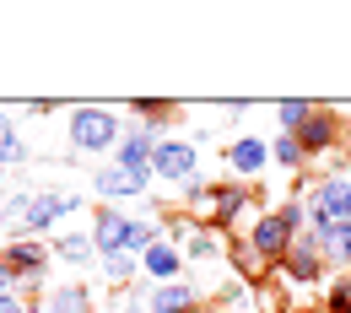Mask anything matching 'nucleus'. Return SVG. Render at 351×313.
<instances>
[{"mask_svg": "<svg viewBox=\"0 0 351 313\" xmlns=\"http://www.w3.org/2000/svg\"><path fill=\"white\" fill-rule=\"evenodd\" d=\"M341 222H351V173H324L308 200V232H324Z\"/></svg>", "mask_w": 351, "mask_h": 313, "instance_id": "f257e3e1", "label": "nucleus"}, {"mask_svg": "<svg viewBox=\"0 0 351 313\" xmlns=\"http://www.w3.org/2000/svg\"><path fill=\"white\" fill-rule=\"evenodd\" d=\"M292 222L281 216V211H260L254 222H249V249H254V260H260L265 270H276L281 260H287V249H292Z\"/></svg>", "mask_w": 351, "mask_h": 313, "instance_id": "f03ea898", "label": "nucleus"}, {"mask_svg": "<svg viewBox=\"0 0 351 313\" xmlns=\"http://www.w3.org/2000/svg\"><path fill=\"white\" fill-rule=\"evenodd\" d=\"M125 140V125L108 114V108H76L71 114V146L76 151H108Z\"/></svg>", "mask_w": 351, "mask_h": 313, "instance_id": "7ed1b4c3", "label": "nucleus"}, {"mask_svg": "<svg viewBox=\"0 0 351 313\" xmlns=\"http://www.w3.org/2000/svg\"><path fill=\"white\" fill-rule=\"evenodd\" d=\"M195 168H200V146H195V140H157V151H152V179L189 189V184H195Z\"/></svg>", "mask_w": 351, "mask_h": 313, "instance_id": "20e7f679", "label": "nucleus"}, {"mask_svg": "<svg viewBox=\"0 0 351 313\" xmlns=\"http://www.w3.org/2000/svg\"><path fill=\"white\" fill-rule=\"evenodd\" d=\"M276 270H281L292 286H319V281H324V243H319L313 232H298L292 249H287V260Z\"/></svg>", "mask_w": 351, "mask_h": 313, "instance_id": "39448f33", "label": "nucleus"}, {"mask_svg": "<svg viewBox=\"0 0 351 313\" xmlns=\"http://www.w3.org/2000/svg\"><path fill=\"white\" fill-rule=\"evenodd\" d=\"M292 135H298V146H303V151H308V162H313V157L335 151L346 130H341V119H335V114H330L324 103H313V114L303 119V130H292Z\"/></svg>", "mask_w": 351, "mask_h": 313, "instance_id": "423d86ee", "label": "nucleus"}, {"mask_svg": "<svg viewBox=\"0 0 351 313\" xmlns=\"http://www.w3.org/2000/svg\"><path fill=\"white\" fill-rule=\"evenodd\" d=\"M227 168H232V184L260 179L265 168H270V140H265V135H238V140H227Z\"/></svg>", "mask_w": 351, "mask_h": 313, "instance_id": "0eeeda50", "label": "nucleus"}, {"mask_svg": "<svg viewBox=\"0 0 351 313\" xmlns=\"http://www.w3.org/2000/svg\"><path fill=\"white\" fill-rule=\"evenodd\" d=\"M206 308V297H200V286L195 281H162L152 297H146V313H200Z\"/></svg>", "mask_w": 351, "mask_h": 313, "instance_id": "6e6552de", "label": "nucleus"}, {"mask_svg": "<svg viewBox=\"0 0 351 313\" xmlns=\"http://www.w3.org/2000/svg\"><path fill=\"white\" fill-rule=\"evenodd\" d=\"M130 227L135 216L125 211H97V222H92V249L108 260V254H130Z\"/></svg>", "mask_w": 351, "mask_h": 313, "instance_id": "1a4fd4ad", "label": "nucleus"}, {"mask_svg": "<svg viewBox=\"0 0 351 313\" xmlns=\"http://www.w3.org/2000/svg\"><path fill=\"white\" fill-rule=\"evenodd\" d=\"M82 200L76 195H60V189H44V195H33L27 200V216H22V232H49V227L60 222L65 211H76Z\"/></svg>", "mask_w": 351, "mask_h": 313, "instance_id": "9d476101", "label": "nucleus"}, {"mask_svg": "<svg viewBox=\"0 0 351 313\" xmlns=\"http://www.w3.org/2000/svg\"><path fill=\"white\" fill-rule=\"evenodd\" d=\"M157 140H162V135L152 130V125H125L119 168H130V173H152V151H157Z\"/></svg>", "mask_w": 351, "mask_h": 313, "instance_id": "9b49d317", "label": "nucleus"}, {"mask_svg": "<svg viewBox=\"0 0 351 313\" xmlns=\"http://www.w3.org/2000/svg\"><path fill=\"white\" fill-rule=\"evenodd\" d=\"M0 265L11 270V281H33V275H44V265H49V249H44V243H5Z\"/></svg>", "mask_w": 351, "mask_h": 313, "instance_id": "f8f14e48", "label": "nucleus"}, {"mask_svg": "<svg viewBox=\"0 0 351 313\" xmlns=\"http://www.w3.org/2000/svg\"><path fill=\"white\" fill-rule=\"evenodd\" d=\"M249 211H254V195L243 184H217V232H232Z\"/></svg>", "mask_w": 351, "mask_h": 313, "instance_id": "ddd939ff", "label": "nucleus"}, {"mask_svg": "<svg viewBox=\"0 0 351 313\" xmlns=\"http://www.w3.org/2000/svg\"><path fill=\"white\" fill-rule=\"evenodd\" d=\"M146 184H152V173H130V168H97L92 173V189L103 195V200H114V195H146Z\"/></svg>", "mask_w": 351, "mask_h": 313, "instance_id": "4468645a", "label": "nucleus"}, {"mask_svg": "<svg viewBox=\"0 0 351 313\" xmlns=\"http://www.w3.org/2000/svg\"><path fill=\"white\" fill-rule=\"evenodd\" d=\"M141 270L162 286V281H178V270H184V254H178V243H168V238H157L146 254H141Z\"/></svg>", "mask_w": 351, "mask_h": 313, "instance_id": "2eb2a0df", "label": "nucleus"}, {"mask_svg": "<svg viewBox=\"0 0 351 313\" xmlns=\"http://www.w3.org/2000/svg\"><path fill=\"white\" fill-rule=\"evenodd\" d=\"M270 168H287V173H303L308 168V151L298 146V135H287V130L270 135Z\"/></svg>", "mask_w": 351, "mask_h": 313, "instance_id": "dca6fc26", "label": "nucleus"}, {"mask_svg": "<svg viewBox=\"0 0 351 313\" xmlns=\"http://www.w3.org/2000/svg\"><path fill=\"white\" fill-rule=\"evenodd\" d=\"M319 243H324V265H341V270H351V222H341V227H324V232H313Z\"/></svg>", "mask_w": 351, "mask_h": 313, "instance_id": "f3484780", "label": "nucleus"}, {"mask_svg": "<svg viewBox=\"0 0 351 313\" xmlns=\"http://www.w3.org/2000/svg\"><path fill=\"white\" fill-rule=\"evenodd\" d=\"M221 249H227V243H221L217 232H200V227H195V232H189V243H184V260L211 265V260H221Z\"/></svg>", "mask_w": 351, "mask_h": 313, "instance_id": "a211bd4d", "label": "nucleus"}, {"mask_svg": "<svg viewBox=\"0 0 351 313\" xmlns=\"http://www.w3.org/2000/svg\"><path fill=\"white\" fill-rule=\"evenodd\" d=\"M313 114V103L308 97H287V103H276V125L292 135V130H303V119Z\"/></svg>", "mask_w": 351, "mask_h": 313, "instance_id": "6ab92c4d", "label": "nucleus"}, {"mask_svg": "<svg viewBox=\"0 0 351 313\" xmlns=\"http://www.w3.org/2000/svg\"><path fill=\"white\" fill-rule=\"evenodd\" d=\"M22 157H27L22 135H16V125H11V114H0V168H5V162H22Z\"/></svg>", "mask_w": 351, "mask_h": 313, "instance_id": "aec40b11", "label": "nucleus"}, {"mask_svg": "<svg viewBox=\"0 0 351 313\" xmlns=\"http://www.w3.org/2000/svg\"><path fill=\"white\" fill-rule=\"evenodd\" d=\"M92 308V297L82 292V286H65V292H54L44 303V313H87Z\"/></svg>", "mask_w": 351, "mask_h": 313, "instance_id": "412c9836", "label": "nucleus"}, {"mask_svg": "<svg viewBox=\"0 0 351 313\" xmlns=\"http://www.w3.org/2000/svg\"><path fill=\"white\" fill-rule=\"evenodd\" d=\"M54 254H60V260H71V265H87L97 249H92V238H60V249H54Z\"/></svg>", "mask_w": 351, "mask_h": 313, "instance_id": "4be33fe9", "label": "nucleus"}, {"mask_svg": "<svg viewBox=\"0 0 351 313\" xmlns=\"http://www.w3.org/2000/svg\"><path fill=\"white\" fill-rule=\"evenodd\" d=\"M135 265H141L135 254H108V260H103V275H108V281H130Z\"/></svg>", "mask_w": 351, "mask_h": 313, "instance_id": "5701e85b", "label": "nucleus"}, {"mask_svg": "<svg viewBox=\"0 0 351 313\" xmlns=\"http://www.w3.org/2000/svg\"><path fill=\"white\" fill-rule=\"evenodd\" d=\"M135 114H141V119H146L152 130H162L157 119H168V114H173V103H157V97H141V103H135Z\"/></svg>", "mask_w": 351, "mask_h": 313, "instance_id": "b1692460", "label": "nucleus"}, {"mask_svg": "<svg viewBox=\"0 0 351 313\" xmlns=\"http://www.w3.org/2000/svg\"><path fill=\"white\" fill-rule=\"evenodd\" d=\"M330 313H351V286H346V281L330 286Z\"/></svg>", "mask_w": 351, "mask_h": 313, "instance_id": "393cba45", "label": "nucleus"}, {"mask_svg": "<svg viewBox=\"0 0 351 313\" xmlns=\"http://www.w3.org/2000/svg\"><path fill=\"white\" fill-rule=\"evenodd\" d=\"M0 313H27V308H22V297H11V292H0Z\"/></svg>", "mask_w": 351, "mask_h": 313, "instance_id": "a878e982", "label": "nucleus"}, {"mask_svg": "<svg viewBox=\"0 0 351 313\" xmlns=\"http://www.w3.org/2000/svg\"><path fill=\"white\" fill-rule=\"evenodd\" d=\"M0 227H5V205H0Z\"/></svg>", "mask_w": 351, "mask_h": 313, "instance_id": "bb28decb", "label": "nucleus"}, {"mask_svg": "<svg viewBox=\"0 0 351 313\" xmlns=\"http://www.w3.org/2000/svg\"><path fill=\"white\" fill-rule=\"evenodd\" d=\"M27 313H44V308H27Z\"/></svg>", "mask_w": 351, "mask_h": 313, "instance_id": "cd10ccee", "label": "nucleus"}]
</instances>
